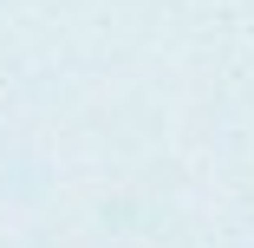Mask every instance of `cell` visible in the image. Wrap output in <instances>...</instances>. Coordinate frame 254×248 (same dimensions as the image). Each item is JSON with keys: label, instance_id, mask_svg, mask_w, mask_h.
<instances>
[]
</instances>
